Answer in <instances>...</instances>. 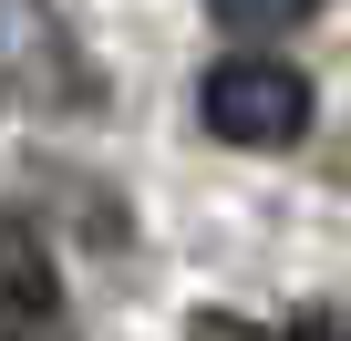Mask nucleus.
<instances>
[{
  "instance_id": "39448f33",
  "label": "nucleus",
  "mask_w": 351,
  "mask_h": 341,
  "mask_svg": "<svg viewBox=\"0 0 351 341\" xmlns=\"http://www.w3.org/2000/svg\"><path fill=\"white\" fill-rule=\"evenodd\" d=\"M279 341H351V331H341V320H330V310H310V320H289V331H279Z\"/></svg>"
},
{
  "instance_id": "f257e3e1",
  "label": "nucleus",
  "mask_w": 351,
  "mask_h": 341,
  "mask_svg": "<svg viewBox=\"0 0 351 341\" xmlns=\"http://www.w3.org/2000/svg\"><path fill=\"white\" fill-rule=\"evenodd\" d=\"M0 93L21 114H93V62L52 0H0Z\"/></svg>"
},
{
  "instance_id": "f03ea898",
  "label": "nucleus",
  "mask_w": 351,
  "mask_h": 341,
  "mask_svg": "<svg viewBox=\"0 0 351 341\" xmlns=\"http://www.w3.org/2000/svg\"><path fill=\"white\" fill-rule=\"evenodd\" d=\"M197 114H207V134L217 145H300L310 134V83L289 73V62H217L207 83H197Z\"/></svg>"
},
{
  "instance_id": "7ed1b4c3",
  "label": "nucleus",
  "mask_w": 351,
  "mask_h": 341,
  "mask_svg": "<svg viewBox=\"0 0 351 341\" xmlns=\"http://www.w3.org/2000/svg\"><path fill=\"white\" fill-rule=\"evenodd\" d=\"M0 310L21 331H62V269H52V248L21 217H0Z\"/></svg>"
},
{
  "instance_id": "20e7f679",
  "label": "nucleus",
  "mask_w": 351,
  "mask_h": 341,
  "mask_svg": "<svg viewBox=\"0 0 351 341\" xmlns=\"http://www.w3.org/2000/svg\"><path fill=\"white\" fill-rule=\"evenodd\" d=\"M207 11L228 32H289V21H310V0H207Z\"/></svg>"
}]
</instances>
